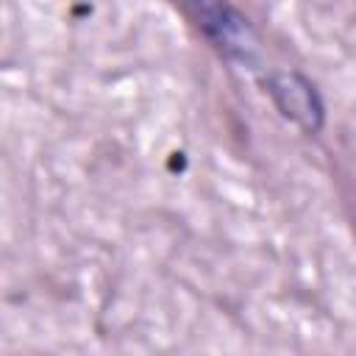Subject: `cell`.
<instances>
[{"label": "cell", "mask_w": 356, "mask_h": 356, "mask_svg": "<svg viewBox=\"0 0 356 356\" xmlns=\"http://www.w3.org/2000/svg\"><path fill=\"white\" fill-rule=\"evenodd\" d=\"M189 8L197 17V25L209 33V39L231 58L250 61L253 39L248 22L222 0H189Z\"/></svg>", "instance_id": "obj_1"}, {"label": "cell", "mask_w": 356, "mask_h": 356, "mask_svg": "<svg viewBox=\"0 0 356 356\" xmlns=\"http://www.w3.org/2000/svg\"><path fill=\"white\" fill-rule=\"evenodd\" d=\"M267 92L275 100L278 111L300 125L303 131H317L323 125V103L314 86L298 72H273L267 78Z\"/></svg>", "instance_id": "obj_2"}]
</instances>
